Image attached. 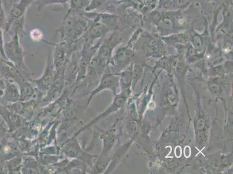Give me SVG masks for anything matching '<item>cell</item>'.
I'll return each mask as SVG.
<instances>
[{
    "label": "cell",
    "mask_w": 233,
    "mask_h": 174,
    "mask_svg": "<svg viewBox=\"0 0 233 174\" xmlns=\"http://www.w3.org/2000/svg\"><path fill=\"white\" fill-rule=\"evenodd\" d=\"M34 0H20V1L15 6L12 13L13 18L19 19L26 10L27 8L33 2Z\"/></svg>",
    "instance_id": "1"
},
{
    "label": "cell",
    "mask_w": 233,
    "mask_h": 174,
    "mask_svg": "<svg viewBox=\"0 0 233 174\" xmlns=\"http://www.w3.org/2000/svg\"><path fill=\"white\" fill-rule=\"evenodd\" d=\"M67 0H38L37 8L38 10H40L42 8L48 4H52L55 3H64L66 2Z\"/></svg>",
    "instance_id": "2"
},
{
    "label": "cell",
    "mask_w": 233,
    "mask_h": 174,
    "mask_svg": "<svg viewBox=\"0 0 233 174\" xmlns=\"http://www.w3.org/2000/svg\"><path fill=\"white\" fill-rule=\"evenodd\" d=\"M87 0H71V7L74 9H80L88 5Z\"/></svg>",
    "instance_id": "3"
}]
</instances>
